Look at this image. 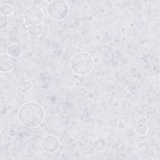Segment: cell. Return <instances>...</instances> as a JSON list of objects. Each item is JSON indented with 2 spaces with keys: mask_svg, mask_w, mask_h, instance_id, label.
<instances>
[{
  "mask_svg": "<svg viewBox=\"0 0 160 160\" xmlns=\"http://www.w3.org/2000/svg\"><path fill=\"white\" fill-rule=\"evenodd\" d=\"M44 111L36 102H27L18 110V119L20 122L28 128L38 126L44 119Z\"/></svg>",
  "mask_w": 160,
  "mask_h": 160,
  "instance_id": "1",
  "label": "cell"
},
{
  "mask_svg": "<svg viewBox=\"0 0 160 160\" xmlns=\"http://www.w3.org/2000/svg\"><path fill=\"white\" fill-rule=\"evenodd\" d=\"M94 61L91 55L86 52H78L73 55L70 61L72 71L79 75L89 74L94 68Z\"/></svg>",
  "mask_w": 160,
  "mask_h": 160,
  "instance_id": "2",
  "label": "cell"
},
{
  "mask_svg": "<svg viewBox=\"0 0 160 160\" xmlns=\"http://www.w3.org/2000/svg\"><path fill=\"white\" fill-rule=\"evenodd\" d=\"M69 12L68 3L62 0H55L49 2L47 6V13L49 18L54 20L65 19Z\"/></svg>",
  "mask_w": 160,
  "mask_h": 160,
  "instance_id": "3",
  "label": "cell"
},
{
  "mask_svg": "<svg viewBox=\"0 0 160 160\" xmlns=\"http://www.w3.org/2000/svg\"><path fill=\"white\" fill-rule=\"evenodd\" d=\"M24 23L28 26L41 24L44 19V13L42 8L31 6L26 9L23 14Z\"/></svg>",
  "mask_w": 160,
  "mask_h": 160,
  "instance_id": "4",
  "label": "cell"
},
{
  "mask_svg": "<svg viewBox=\"0 0 160 160\" xmlns=\"http://www.w3.org/2000/svg\"><path fill=\"white\" fill-rule=\"evenodd\" d=\"M41 146L44 151L48 153H54L59 149L60 142L57 137L48 135L42 139Z\"/></svg>",
  "mask_w": 160,
  "mask_h": 160,
  "instance_id": "5",
  "label": "cell"
},
{
  "mask_svg": "<svg viewBox=\"0 0 160 160\" xmlns=\"http://www.w3.org/2000/svg\"><path fill=\"white\" fill-rule=\"evenodd\" d=\"M16 64L15 58L8 54H1L0 56V71L2 72H7L12 70Z\"/></svg>",
  "mask_w": 160,
  "mask_h": 160,
  "instance_id": "6",
  "label": "cell"
},
{
  "mask_svg": "<svg viewBox=\"0 0 160 160\" xmlns=\"http://www.w3.org/2000/svg\"><path fill=\"white\" fill-rule=\"evenodd\" d=\"M21 52L22 51L20 46L16 44H12L7 48V54L15 59L21 56Z\"/></svg>",
  "mask_w": 160,
  "mask_h": 160,
  "instance_id": "7",
  "label": "cell"
},
{
  "mask_svg": "<svg viewBox=\"0 0 160 160\" xmlns=\"http://www.w3.org/2000/svg\"><path fill=\"white\" fill-rule=\"evenodd\" d=\"M28 33L32 36H39L43 32V27L42 25H33L28 26Z\"/></svg>",
  "mask_w": 160,
  "mask_h": 160,
  "instance_id": "8",
  "label": "cell"
},
{
  "mask_svg": "<svg viewBox=\"0 0 160 160\" xmlns=\"http://www.w3.org/2000/svg\"><path fill=\"white\" fill-rule=\"evenodd\" d=\"M13 8L12 6L8 4H4L1 6L0 8V12L2 16H9L13 12Z\"/></svg>",
  "mask_w": 160,
  "mask_h": 160,
  "instance_id": "9",
  "label": "cell"
},
{
  "mask_svg": "<svg viewBox=\"0 0 160 160\" xmlns=\"http://www.w3.org/2000/svg\"><path fill=\"white\" fill-rule=\"evenodd\" d=\"M135 131L139 135H141V136L145 135L148 132V127L145 124L140 122L136 126Z\"/></svg>",
  "mask_w": 160,
  "mask_h": 160,
  "instance_id": "10",
  "label": "cell"
},
{
  "mask_svg": "<svg viewBox=\"0 0 160 160\" xmlns=\"http://www.w3.org/2000/svg\"><path fill=\"white\" fill-rule=\"evenodd\" d=\"M105 147V142L103 139H98L93 142V148L98 151L102 150Z\"/></svg>",
  "mask_w": 160,
  "mask_h": 160,
  "instance_id": "11",
  "label": "cell"
},
{
  "mask_svg": "<svg viewBox=\"0 0 160 160\" xmlns=\"http://www.w3.org/2000/svg\"><path fill=\"white\" fill-rule=\"evenodd\" d=\"M8 24V21L6 16L1 15L0 18V28L1 29L5 28Z\"/></svg>",
  "mask_w": 160,
  "mask_h": 160,
  "instance_id": "12",
  "label": "cell"
},
{
  "mask_svg": "<svg viewBox=\"0 0 160 160\" xmlns=\"http://www.w3.org/2000/svg\"><path fill=\"white\" fill-rule=\"evenodd\" d=\"M23 87L26 89H30L32 87V84L31 81H25L22 84Z\"/></svg>",
  "mask_w": 160,
  "mask_h": 160,
  "instance_id": "13",
  "label": "cell"
}]
</instances>
